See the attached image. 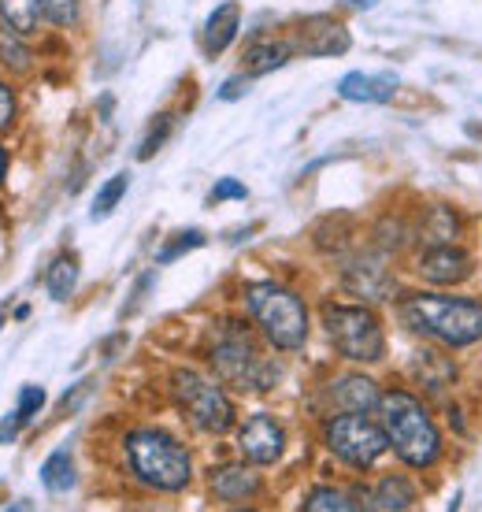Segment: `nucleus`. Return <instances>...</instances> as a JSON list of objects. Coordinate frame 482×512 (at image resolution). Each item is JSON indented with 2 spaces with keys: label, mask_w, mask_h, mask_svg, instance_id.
I'll use <instances>...</instances> for the list:
<instances>
[{
  "label": "nucleus",
  "mask_w": 482,
  "mask_h": 512,
  "mask_svg": "<svg viewBox=\"0 0 482 512\" xmlns=\"http://www.w3.org/2000/svg\"><path fill=\"white\" fill-rule=\"evenodd\" d=\"M401 320L408 331L434 338L442 346L464 349L482 338V301L445 294H408L401 297Z\"/></svg>",
  "instance_id": "f257e3e1"
},
{
  "label": "nucleus",
  "mask_w": 482,
  "mask_h": 512,
  "mask_svg": "<svg viewBox=\"0 0 482 512\" xmlns=\"http://www.w3.org/2000/svg\"><path fill=\"white\" fill-rule=\"evenodd\" d=\"M382 427L390 438V449L408 468H431L442 457V431L434 423L431 409L408 390H386L382 394Z\"/></svg>",
  "instance_id": "f03ea898"
},
{
  "label": "nucleus",
  "mask_w": 482,
  "mask_h": 512,
  "mask_svg": "<svg viewBox=\"0 0 482 512\" xmlns=\"http://www.w3.org/2000/svg\"><path fill=\"white\" fill-rule=\"evenodd\" d=\"M127 461L130 472L138 475L145 487L164 490V494L186 490L193 479L190 453L164 431H134V435H127Z\"/></svg>",
  "instance_id": "7ed1b4c3"
},
{
  "label": "nucleus",
  "mask_w": 482,
  "mask_h": 512,
  "mask_svg": "<svg viewBox=\"0 0 482 512\" xmlns=\"http://www.w3.org/2000/svg\"><path fill=\"white\" fill-rule=\"evenodd\" d=\"M245 301H249L256 327L267 334L271 346L282 349V353H293V349L305 346L308 308L293 290H286L279 282H253L245 290Z\"/></svg>",
  "instance_id": "20e7f679"
},
{
  "label": "nucleus",
  "mask_w": 482,
  "mask_h": 512,
  "mask_svg": "<svg viewBox=\"0 0 482 512\" xmlns=\"http://www.w3.org/2000/svg\"><path fill=\"white\" fill-rule=\"evenodd\" d=\"M212 368L223 383L230 386H241V390H267V386L275 383V364H267L260 346H256L253 331L245 327V323L230 320L219 334V342L212 346Z\"/></svg>",
  "instance_id": "39448f33"
},
{
  "label": "nucleus",
  "mask_w": 482,
  "mask_h": 512,
  "mask_svg": "<svg viewBox=\"0 0 482 512\" xmlns=\"http://www.w3.org/2000/svg\"><path fill=\"white\" fill-rule=\"evenodd\" d=\"M323 323L334 349L345 360L356 364H375L386 357V338H382L379 316L364 305H327L323 308Z\"/></svg>",
  "instance_id": "423d86ee"
},
{
  "label": "nucleus",
  "mask_w": 482,
  "mask_h": 512,
  "mask_svg": "<svg viewBox=\"0 0 482 512\" xmlns=\"http://www.w3.org/2000/svg\"><path fill=\"white\" fill-rule=\"evenodd\" d=\"M171 394H175L178 409L186 412L201 431H208V435H227L230 427H234V405L223 394V386L212 383V379L182 368V372L171 375Z\"/></svg>",
  "instance_id": "0eeeda50"
},
{
  "label": "nucleus",
  "mask_w": 482,
  "mask_h": 512,
  "mask_svg": "<svg viewBox=\"0 0 482 512\" xmlns=\"http://www.w3.org/2000/svg\"><path fill=\"white\" fill-rule=\"evenodd\" d=\"M323 438H327L330 453L342 457L345 464H353V468H371L390 449L386 427L371 420L368 412H342V416L327 420Z\"/></svg>",
  "instance_id": "6e6552de"
},
{
  "label": "nucleus",
  "mask_w": 482,
  "mask_h": 512,
  "mask_svg": "<svg viewBox=\"0 0 482 512\" xmlns=\"http://www.w3.org/2000/svg\"><path fill=\"white\" fill-rule=\"evenodd\" d=\"M342 282L349 294H356L360 301H375V305L397 294V279L379 256H353L342 268Z\"/></svg>",
  "instance_id": "1a4fd4ad"
},
{
  "label": "nucleus",
  "mask_w": 482,
  "mask_h": 512,
  "mask_svg": "<svg viewBox=\"0 0 482 512\" xmlns=\"http://www.w3.org/2000/svg\"><path fill=\"white\" fill-rule=\"evenodd\" d=\"M238 449L249 464L264 468V464H275L282 457V449H286V435H282V427L271 420V416H253V420L241 427Z\"/></svg>",
  "instance_id": "9d476101"
},
{
  "label": "nucleus",
  "mask_w": 482,
  "mask_h": 512,
  "mask_svg": "<svg viewBox=\"0 0 482 512\" xmlns=\"http://www.w3.org/2000/svg\"><path fill=\"white\" fill-rule=\"evenodd\" d=\"M353 38H349V30H345L338 19H330V15H316V19H308L301 30H297V41H293V49H301L305 56H342L349 52Z\"/></svg>",
  "instance_id": "9b49d317"
},
{
  "label": "nucleus",
  "mask_w": 482,
  "mask_h": 512,
  "mask_svg": "<svg viewBox=\"0 0 482 512\" xmlns=\"http://www.w3.org/2000/svg\"><path fill=\"white\" fill-rule=\"evenodd\" d=\"M419 275L434 286H457L471 275V256L457 245H427L419 256Z\"/></svg>",
  "instance_id": "f8f14e48"
},
{
  "label": "nucleus",
  "mask_w": 482,
  "mask_h": 512,
  "mask_svg": "<svg viewBox=\"0 0 482 512\" xmlns=\"http://www.w3.org/2000/svg\"><path fill=\"white\" fill-rule=\"evenodd\" d=\"M401 78L394 71H382V75H364V71H349L338 82V93L353 104H386L397 93Z\"/></svg>",
  "instance_id": "ddd939ff"
},
{
  "label": "nucleus",
  "mask_w": 482,
  "mask_h": 512,
  "mask_svg": "<svg viewBox=\"0 0 482 512\" xmlns=\"http://www.w3.org/2000/svg\"><path fill=\"white\" fill-rule=\"evenodd\" d=\"M330 397H334V405L342 412H375L382 405L379 386L368 375H342V379H334Z\"/></svg>",
  "instance_id": "4468645a"
},
{
  "label": "nucleus",
  "mask_w": 482,
  "mask_h": 512,
  "mask_svg": "<svg viewBox=\"0 0 482 512\" xmlns=\"http://www.w3.org/2000/svg\"><path fill=\"white\" fill-rule=\"evenodd\" d=\"M460 231H464V219H460L457 208L445 205V201L427 205V212H423V219H419L416 227V234L427 245H453L460 238Z\"/></svg>",
  "instance_id": "2eb2a0df"
},
{
  "label": "nucleus",
  "mask_w": 482,
  "mask_h": 512,
  "mask_svg": "<svg viewBox=\"0 0 482 512\" xmlns=\"http://www.w3.org/2000/svg\"><path fill=\"white\" fill-rule=\"evenodd\" d=\"M208 487H212V494H216L219 501H245L260 490V475L249 472V468H241V464H223V468L212 472Z\"/></svg>",
  "instance_id": "dca6fc26"
},
{
  "label": "nucleus",
  "mask_w": 482,
  "mask_h": 512,
  "mask_svg": "<svg viewBox=\"0 0 482 512\" xmlns=\"http://www.w3.org/2000/svg\"><path fill=\"white\" fill-rule=\"evenodd\" d=\"M238 26H241V8H238V4H219L216 12L208 15V23H204V30H201L204 52H208V56H219L230 41L238 38Z\"/></svg>",
  "instance_id": "f3484780"
},
{
  "label": "nucleus",
  "mask_w": 482,
  "mask_h": 512,
  "mask_svg": "<svg viewBox=\"0 0 482 512\" xmlns=\"http://www.w3.org/2000/svg\"><path fill=\"white\" fill-rule=\"evenodd\" d=\"M412 375L427 386L431 394H442L445 386L457 383V364L445 357V353H434V349H419L416 360H412Z\"/></svg>",
  "instance_id": "a211bd4d"
},
{
  "label": "nucleus",
  "mask_w": 482,
  "mask_h": 512,
  "mask_svg": "<svg viewBox=\"0 0 482 512\" xmlns=\"http://www.w3.org/2000/svg\"><path fill=\"white\" fill-rule=\"evenodd\" d=\"M412 505H416V487H412V479H405L401 472L382 475L379 487L371 490V509L401 512V509H412Z\"/></svg>",
  "instance_id": "6ab92c4d"
},
{
  "label": "nucleus",
  "mask_w": 482,
  "mask_h": 512,
  "mask_svg": "<svg viewBox=\"0 0 482 512\" xmlns=\"http://www.w3.org/2000/svg\"><path fill=\"white\" fill-rule=\"evenodd\" d=\"M290 52H293L290 41H256V45H249V52H245V71L253 78L271 75V71L286 67Z\"/></svg>",
  "instance_id": "aec40b11"
},
{
  "label": "nucleus",
  "mask_w": 482,
  "mask_h": 512,
  "mask_svg": "<svg viewBox=\"0 0 482 512\" xmlns=\"http://www.w3.org/2000/svg\"><path fill=\"white\" fill-rule=\"evenodd\" d=\"M75 282H78V260L71 253H60L49 264V271H45L49 297H52V301H67V297H71V290H75Z\"/></svg>",
  "instance_id": "412c9836"
},
{
  "label": "nucleus",
  "mask_w": 482,
  "mask_h": 512,
  "mask_svg": "<svg viewBox=\"0 0 482 512\" xmlns=\"http://www.w3.org/2000/svg\"><path fill=\"white\" fill-rule=\"evenodd\" d=\"M0 19L15 34H34L41 23L38 0H0Z\"/></svg>",
  "instance_id": "4be33fe9"
},
{
  "label": "nucleus",
  "mask_w": 482,
  "mask_h": 512,
  "mask_svg": "<svg viewBox=\"0 0 482 512\" xmlns=\"http://www.w3.org/2000/svg\"><path fill=\"white\" fill-rule=\"evenodd\" d=\"M41 483H45L52 494H64V490L75 487V464H71V453H67V449L49 453V461L41 464Z\"/></svg>",
  "instance_id": "5701e85b"
},
{
  "label": "nucleus",
  "mask_w": 482,
  "mask_h": 512,
  "mask_svg": "<svg viewBox=\"0 0 482 512\" xmlns=\"http://www.w3.org/2000/svg\"><path fill=\"white\" fill-rule=\"evenodd\" d=\"M308 512H353L356 501L349 490H338V487H316L312 494H308L305 501Z\"/></svg>",
  "instance_id": "b1692460"
},
{
  "label": "nucleus",
  "mask_w": 482,
  "mask_h": 512,
  "mask_svg": "<svg viewBox=\"0 0 482 512\" xmlns=\"http://www.w3.org/2000/svg\"><path fill=\"white\" fill-rule=\"evenodd\" d=\"M130 190V175L127 171H119V175H112V179L104 182L101 193H97V201H93V219H104L112 216L115 208H119V201H123V193Z\"/></svg>",
  "instance_id": "393cba45"
},
{
  "label": "nucleus",
  "mask_w": 482,
  "mask_h": 512,
  "mask_svg": "<svg viewBox=\"0 0 482 512\" xmlns=\"http://www.w3.org/2000/svg\"><path fill=\"white\" fill-rule=\"evenodd\" d=\"M0 64L4 67H12V71H30V49H26L23 41L15 38V30H0Z\"/></svg>",
  "instance_id": "a878e982"
},
{
  "label": "nucleus",
  "mask_w": 482,
  "mask_h": 512,
  "mask_svg": "<svg viewBox=\"0 0 482 512\" xmlns=\"http://www.w3.org/2000/svg\"><path fill=\"white\" fill-rule=\"evenodd\" d=\"M171 127H175V119L167 116V112H160V116L149 123V134L141 138V149H138V160H153L160 149H164V141L171 138Z\"/></svg>",
  "instance_id": "bb28decb"
},
{
  "label": "nucleus",
  "mask_w": 482,
  "mask_h": 512,
  "mask_svg": "<svg viewBox=\"0 0 482 512\" xmlns=\"http://www.w3.org/2000/svg\"><path fill=\"white\" fill-rule=\"evenodd\" d=\"M41 15L56 26H75L78 23V0H38Z\"/></svg>",
  "instance_id": "cd10ccee"
},
{
  "label": "nucleus",
  "mask_w": 482,
  "mask_h": 512,
  "mask_svg": "<svg viewBox=\"0 0 482 512\" xmlns=\"http://www.w3.org/2000/svg\"><path fill=\"white\" fill-rule=\"evenodd\" d=\"M204 245V234L201 231H182L171 245H164L160 253H156V264H171V260H178L182 253H190V249H201Z\"/></svg>",
  "instance_id": "c85d7f7f"
},
{
  "label": "nucleus",
  "mask_w": 482,
  "mask_h": 512,
  "mask_svg": "<svg viewBox=\"0 0 482 512\" xmlns=\"http://www.w3.org/2000/svg\"><path fill=\"white\" fill-rule=\"evenodd\" d=\"M375 245H379L382 253H401L408 245V227H401V223H379Z\"/></svg>",
  "instance_id": "c756f323"
},
{
  "label": "nucleus",
  "mask_w": 482,
  "mask_h": 512,
  "mask_svg": "<svg viewBox=\"0 0 482 512\" xmlns=\"http://www.w3.org/2000/svg\"><path fill=\"white\" fill-rule=\"evenodd\" d=\"M41 405H45V390H41V386H23V390H19V412H23V420L38 416Z\"/></svg>",
  "instance_id": "7c9ffc66"
},
{
  "label": "nucleus",
  "mask_w": 482,
  "mask_h": 512,
  "mask_svg": "<svg viewBox=\"0 0 482 512\" xmlns=\"http://www.w3.org/2000/svg\"><path fill=\"white\" fill-rule=\"evenodd\" d=\"M245 197H249V190L238 179H219L212 186V201H245Z\"/></svg>",
  "instance_id": "2f4dec72"
},
{
  "label": "nucleus",
  "mask_w": 482,
  "mask_h": 512,
  "mask_svg": "<svg viewBox=\"0 0 482 512\" xmlns=\"http://www.w3.org/2000/svg\"><path fill=\"white\" fill-rule=\"evenodd\" d=\"M249 78L253 75H238V78H230V82H223L219 101H238V97H245V93H249Z\"/></svg>",
  "instance_id": "473e14b6"
},
{
  "label": "nucleus",
  "mask_w": 482,
  "mask_h": 512,
  "mask_svg": "<svg viewBox=\"0 0 482 512\" xmlns=\"http://www.w3.org/2000/svg\"><path fill=\"white\" fill-rule=\"evenodd\" d=\"M12 119H15V97L8 86H0V130L12 127Z\"/></svg>",
  "instance_id": "72a5a7b5"
},
{
  "label": "nucleus",
  "mask_w": 482,
  "mask_h": 512,
  "mask_svg": "<svg viewBox=\"0 0 482 512\" xmlns=\"http://www.w3.org/2000/svg\"><path fill=\"white\" fill-rule=\"evenodd\" d=\"M19 427H23V412L15 409V416H4V420H0V442H12V438L19 435Z\"/></svg>",
  "instance_id": "f704fd0d"
},
{
  "label": "nucleus",
  "mask_w": 482,
  "mask_h": 512,
  "mask_svg": "<svg viewBox=\"0 0 482 512\" xmlns=\"http://www.w3.org/2000/svg\"><path fill=\"white\" fill-rule=\"evenodd\" d=\"M349 4H353L356 12H368V8H375V4H379V0H349Z\"/></svg>",
  "instance_id": "c9c22d12"
},
{
  "label": "nucleus",
  "mask_w": 482,
  "mask_h": 512,
  "mask_svg": "<svg viewBox=\"0 0 482 512\" xmlns=\"http://www.w3.org/2000/svg\"><path fill=\"white\" fill-rule=\"evenodd\" d=\"M4 171H8V156H4V149H0V186H4Z\"/></svg>",
  "instance_id": "e433bc0d"
},
{
  "label": "nucleus",
  "mask_w": 482,
  "mask_h": 512,
  "mask_svg": "<svg viewBox=\"0 0 482 512\" xmlns=\"http://www.w3.org/2000/svg\"><path fill=\"white\" fill-rule=\"evenodd\" d=\"M0 323H4V320H0Z\"/></svg>",
  "instance_id": "4c0bfd02"
}]
</instances>
